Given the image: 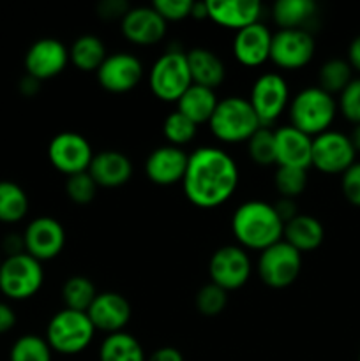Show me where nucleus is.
<instances>
[{
  "mask_svg": "<svg viewBox=\"0 0 360 361\" xmlns=\"http://www.w3.org/2000/svg\"><path fill=\"white\" fill-rule=\"evenodd\" d=\"M239 166L217 147H200L189 154L182 187L187 201L198 208H217L239 187Z\"/></svg>",
  "mask_w": 360,
  "mask_h": 361,
  "instance_id": "obj_1",
  "label": "nucleus"
},
{
  "mask_svg": "<svg viewBox=\"0 0 360 361\" xmlns=\"http://www.w3.org/2000/svg\"><path fill=\"white\" fill-rule=\"evenodd\" d=\"M282 229L284 222L279 219L274 204L260 200L242 203L232 217V231L240 247L258 252L281 242Z\"/></svg>",
  "mask_w": 360,
  "mask_h": 361,
  "instance_id": "obj_2",
  "label": "nucleus"
},
{
  "mask_svg": "<svg viewBox=\"0 0 360 361\" xmlns=\"http://www.w3.org/2000/svg\"><path fill=\"white\" fill-rule=\"evenodd\" d=\"M289 120L295 129L314 137L330 129L337 113L334 95L327 94L320 87L302 88L288 104Z\"/></svg>",
  "mask_w": 360,
  "mask_h": 361,
  "instance_id": "obj_3",
  "label": "nucleus"
},
{
  "mask_svg": "<svg viewBox=\"0 0 360 361\" xmlns=\"http://www.w3.org/2000/svg\"><path fill=\"white\" fill-rule=\"evenodd\" d=\"M212 134L222 143H247L249 137L263 127L251 106L249 99L232 95L217 102L214 115L208 120Z\"/></svg>",
  "mask_w": 360,
  "mask_h": 361,
  "instance_id": "obj_4",
  "label": "nucleus"
},
{
  "mask_svg": "<svg viewBox=\"0 0 360 361\" xmlns=\"http://www.w3.org/2000/svg\"><path fill=\"white\" fill-rule=\"evenodd\" d=\"M95 328L87 312L64 309L49 319L46 326V342L52 351L73 356L85 351L94 341Z\"/></svg>",
  "mask_w": 360,
  "mask_h": 361,
  "instance_id": "obj_5",
  "label": "nucleus"
},
{
  "mask_svg": "<svg viewBox=\"0 0 360 361\" xmlns=\"http://www.w3.org/2000/svg\"><path fill=\"white\" fill-rule=\"evenodd\" d=\"M148 85L159 101H179L184 92L193 85L186 53L182 49H166L152 66Z\"/></svg>",
  "mask_w": 360,
  "mask_h": 361,
  "instance_id": "obj_6",
  "label": "nucleus"
},
{
  "mask_svg": "<svg viewBox=\"0 0 360 361\" xmlns=\"http://www.w3.org/2000/svg\"><path fill=\"white\" fill-rule=\"evenodd\" d=\"M44 270L41 261L21 252L7 256L0 264V291L11 300H28L42 288Z\"/></svg>",
  "mask_w": 360,
  "mask_h": 361,
  "instance_id": "obj_7",
  "label": "nucleus"
},
{
  "mask_svg": "<svg viewBox=\"0 0 360 361\" xmlns=\"http://www.w3.org/2000/svg\"><path fill=\"white\" fill-rule=\"evenodd\" d=\"M261 282L272 289L292 286L302 270V254L284 240L261 250L256 264Z\"/></svg>",
  "mask_w": 360,
  "mask_h": 361,
  "instance_id": "obj_8",
  "label": "nucleus"
},
{
  "mask_svg": "<svg viewBox=\"0 0 360 361\" xmlns=\"http://www.w3.org/2000/svg\"><path fill=\"white\" fill-rule=\"evenodd\" d=\"M356 152L349 136L339 130H325L313 137L311 166L325 175H342L352 164H355Z\"/></svg>",
  "mask_w": 360,
  "mask_h": 361,
  "instance_id": "obj_9",
  "label": "nucleus"
},
{
  "mask_svg": "<svg viewBox=\"0 0 360 361\" xmlns=\"http://www.w3.org/2000/svg\"><path fill=\"white\" fill-rule=\"evenodd\" d=\"M253 263L247 250L240 245L219 247L208 261V275L212 284L221 289L235 291L244 288L251 277Z\"/></svg>",
  "mask_w": 360,
  "mask_h": 361,
  "instance_id": "obj_10",
  "label": "nucleus"
},
{
  "mask_svg": "<svg viewBox=\"0 0 360 361\" xmlns=\"http://www.w3.org/2000/svg\"><path fill=\"white\" fill-rule=\"evenodd\" d=\"M249 102L263 127H270L289 102V88L284 78L277 73H265L254 81Z\"/></svg>",
  "mask_w": 360,
  "mask_h": 361,
  "instance_id": "obj_11",
  "label": "nucleus"
},
{
  "mask_svg": "<svg viewBox=\"0 0 360 361\" xmlns=\"http://www.w3.org/2000/svg\"><path fill=\"white\" fill-rule=\"evenodd\" d=\"M92 157H94V152L87 137L73 130L59 133L52 137L48 145L49 162L56 171L66 176L88 171Z\"/></svg>",
  "mask_w": 360,
  "mask_h": 361,
  "instance_id": "obj_12",
  "label": "nucleus"
},
{
  "mask_svg": "<svg viewBox=\"0 0 360 361\" xmlns=\"http://www.w3.org/2000/svg\"><path fill=\"white\" fill-rule=\"evenodd\" d=\"M316 42L313 34L304 28L281 30L272 34L270 60L281 69H302L313 60Z\"/></svg>",
  "mask_w": 360,
  "mask_h": 361,
  "instance_id": "obj_13",
  "label": "nucleus"
},
{
  "mask_svg": "<svg viewBox=\"0 0 360 361\" xmlns=\"http://www.w3.org/2000/svg\"><path fill=\"white\" fill-rule=\"evenodd\" d=\"M97 81L106 92L126 94L136 88L143 78V63L136 55L126 51L112 53L97 69Z\"/></svg>",
  "mask_w": 360,
  "mask_h": 361,
  "instance_id": "obj_14",
  "label": "nucleus"
},
{
  "mask_svg": "<svg viewBox=\"0 0 360 361\" xmlns=\"http://www.w3.org/2000/svg\"><path fill=\"white\" fill-rule=\"evenodd\" d=\"M25 252L37 261H49L59 256L66 245V231L56 219L42 215L28 222L23 233Z\"/></svg>",
  "mask_w": 360,
  "mask_h": 361,
  "instance_id": "obj_15",
  "label": "nucleus"
},
{
  "mask_svg": "<svg viewBox=\"0 0 360 361\" xmlns=\"http://www.w3.org/2000/svg\"><path fill=\"white\" fill-rule=\"evenodd\" d=\"M69 63V49L59 39L42 37L25 53V69L35 80H49L66 69Z\"/></svg>",
  "mask_w": 360,
  "mask_h": 361,
  "instance_id": "obj_16",
  "label": "nucleus"
},
{
  "mask_svg": "<svg viewBox=\"0 0 360 361\" xmlns=\"http://www.w3.org/2000/svg\"><path fill=\"white\" fill-rule=\"evenodd\" d=\"M187 161H189V154H186L184 148L162 145L148 154L145 161V175L155 185H175L184 180Z\"/></svg>",
  "mask_w": 360,
  "mask_h": 361,
  "instance_id": "obj_17",
  "label": "nucleus"
},
{
  "mask_svg": "<svg viewBox=\"0 0 360 361\" xmlns=\"http://www.w3.org/2000/svg\"><path fill=\"white\" fill-rule=\"evenodd\" d=\"M87 316L94 324L95 331H106L108 335L119 334L124 331L131 321V305L120 293H97L92 305L88 307Z\"/></svg>",
  "mask_w": 360,
  "mask_h": 361,
  "instance_id": "obj_18",
  "label": "nucleus"
},
{
  "mask_svg": "<svg viewBox=\"0 0 360 361\" xmlns=\"http://www.w3.org/2000/svg\"><path fill=\"white\" fill-rule=\"evenodd\" d=\"M120 30L133 44L152 46L164 39L166 21L152 6L131 7L120 20Z\"/></svg>",
  "mask_w": 360,
  "mask_h": 361,
  "instance_id": "obj_19",
  "label": "nucleus"
},
{
  "mask_svg": "<svg viewBox=\"0 0 360 361\" xmlns=\"http://www.w3.org/2000/svg\"><path fill=\"white\" fill-rule=\"evenodd\" d=\"M274 140L277 168H311L313 137L293 126H282L274 130Z\"/></svg>",
  "mask_w": 360,
  "mask_h": 361,
  "instance_id": "obj_20",
  "label": "nucleus"
},
{
  "mask_svg": "<svg viewBox=\"0 0 360 361\" xmlns=\"http://www.w3.org/2000/svg\"><path fill=\"white\" fill-rule=\"evenodd\" d=\"M272 32L263 23H254L235 32L233 37V56L246 67H260L270 60Z\"/></svg>",
  "mask_w": 360,
  "mask_h": 361,
  "instance_id": "obj_21",
  "label": "nucleus"
},
{
  "mask_svg": "<svg viewBox=\"0 0 360 361\" xmlns=\"http://www.w3.org/2000/svg\"><path fill=\"white\" fill-rule=\"evenodd\" d=\"M208 18L221 27L239 32L260 21L261 4L258 0H205Z\"/></svg>",
  "mask_w": 360,
  "mask_h": 361,
  "instance_id": "obj_22",
  "label": "nucleus"
},
{
  "mask_svg": "<svg viewBox=\"0 0 360 361\" xmlns=\"http://www.w3.org/2000/svg\"><path fill=\"white\" fill-rule=\"evenodd\" d=\"M88 173L102 189H116L126 185L133 176V162L119 150H102L94 154Z\"/></svg>",
  "mask_w": 360,
  "mask_h": 361,
  "instance_id": "obj_23",
  "label": "nucleus"
},
{
  "mask_svg": "<svg viewBox=\"0 0 360 361\" xmlns=\"http://www.w3.org/2000/svg\"><path fill=\"white\" fill-rule=\"evenodd\" d=\"M191 80L194 85L215 90L226 78V66L219 55L207 48H193L186 53Z\"/></svg>",
  "mask_w": 360,
  "mask_h": 361,
  "instance_id": "obj_24",
  "label": "nucleus"
},
{
  "mask_svg": "<svg viewBox=\"0 0 360 361\" xmlns=\"http://www.w3.org/2000/svg\"><path fill=\"white\" fill-rule=\"evenodd\" d=\"M325 229L323 224L313 215L299 214L288 221L282 229V240L293 247V249L302 252L316 250L323 243Z\"/></svg>",
  "mask_w": 360,
  "mask_h": 361,
  "instance_id": "obj_25",
  "label": "nucleus"
},
{
  "mask_svg": "<svg viewBox=\"0 0 360 361\" xmlns=\"http://www.w3.org/2000/svg\"><path fill=\"white\" fill-rule=\"evenodd\" d=\"M217 102L215 90L193 83L176 101V111L193 120L196 126H201V123H208V120L212 118Z\"/></svg>",
  "mask_w": 360,
  "mask_h": 361,
  "instance_id": "obj_26",
  "label": "nucleus"
},
{
  "mask_svg": "<svg viewBox=\"0 0 360 361\" xmlns=\"http://www.w3.org/2000/svg\"><path fill=\"white\" fill-rule=\"evenodd\" d=\"M316 16V4L313 0H277L272 7V18L281 30L304 28Z\"/></svg>",
  "mask_w": 360,
  "mask_h": 361,
  "instance_id": "obj_27",
  "label": "nucleus"
},
{
  "mask_svg": "<svg viewBox=\"0 0 360 361\" xmlns=\"http://www.w3.org/2000/svg\"><path fill=\"white\" fill-rule=\"evenodd\" d=\"M108 56L104 44L97 35H80L69 48V62L83 73H97L101 63Z\"/></svg>",
  "mask_w": 360,
  "mask_h": 361,
  "instance_id": "obj_28",
  "label": "nucleus"
},
{
  "mask_svg": "<svg viewBox=\"0 0 360 361\" xmlns=\"http://www.w3.org/2000/svg\"><path fill=\"white\" fill-rule=\"evenodd\" d=\"M99 361H147V356L136 337L127 331H119L102 341Z\"/></svg>",
  "mask_w": 360,
  "mask_h": 361,
  "instance_id": "obj_29",
  "label": "nucleus"
},
{
  "mask_svg": "<svg viewBox=\"0 0 360 361\" xmlns=\"http://www.w3.org/2000/svg\"><path fill=\"white\" fill-rule=\"evenodd\" d=\"M27 212L28 196L23 187L11 180H0V221L18 222Z\"/></svg>",
  "mask_w": 360,
  "mask_h": 361,
  "instance_id": "obj_30",
  "label": "nucleus"
},
{
  "mask_svg": "<svg viewBox=\"0 0 360 361\" xmlns=\"http://www.w3.org/2000/svg\"><path fill=\"white\" fill-rule=\"evenodd\" d=\"M95 296H97V289H95L94 282L83 275H74V277L67 279L62 286V302L69 310L87 312Z\"/></svg>",
  "mask_w": 360,
  "mask_h": 361,
  "instance_id": "obj_31",
  "label": "nucleus"
},
{
  "mask_svg": "<svg viewBox=\"0 0 360 361\" xmlns=\"http://www.w3.org/2000/svg\"><path fill=\"white\" fill-rule=\"evenodd\" d=\"M353 80V69L348 60L330 59L318 71V87L327 94H341Z\"/></svg>",
  "mask_w": 360,
  "mask_h": 361,
  "instance_id": "obj_32",
  "label": "nucleus"
},
{
  "mask_svg": "<svg viewBox=\"0 0 360 361\" xmlns=\"http://www.w3.org/2000/svg\"><path fill=\"white\" fill-rule=\"evenodd\" d=\"M52 348L39 335H23L13 344L9 361H52Z\"/></svg>",
  "mask_w": 360,
  "mask_h": 361,
  "instance_id": "obj_33",
  "label": "nucleus"
},
{
  "mask_svg": "<svg viewBox=\"0 0 360 361\" xmlns=\"http://www.w3.org/2000/svg\"><path fill=\"white\" fill-rule=\"evenodd\" d=\"M198 126L180 111L169 113L162 122V134L168 140V145L182 148L196 137Z\"/></svg>",
  "mask_w": 360,
  "mask_h": 361,
  "instance_id": "obj_34",
  "label": "nucleus"
},
{
  "mask_svg": "<svg viewBox=\"0 0 360 361\" xmlns=\"http://www.w3.org/2000/svg\"><path fill=\"white\" fill-rule=\"evenodd\" d=\"M247 154L258 166L275 164V140L270 127H260L247 141Z\"/></svg>",
  "mask_w": 360,
  "mask_h": 361,
  "instance_id": "obj_35",
  "label": "nucleus"
},
{
  "mask_svg": "<svg viewBox=\"0 0 360 361\" xmlns=\"http://www.w3.org/2000/svg\"><path fill=\"white\" fill-rule=\"evenodd\" d=\"M194 303H196V309L201 316L215 317L228 305V293L219 288V286L208 282L196 293Z\"/></svg>",
  "mask_w": 360,
  "mask_h": 361,
  "instance_id": "obj_36",
  "label": "nucleus"
},
{
  "mask_svg": "<svg viewBox=\"0 0 360 361\" xmlns=\"http://www.w3.org/2000/svg\"><path fill=\"white\" fill-rule=\"evenodd\" d=\"M274 185L282 197L295 200L307 185V169L277 168L274 173Z\"/></svg>",
  "mask_w": 360,
  "mask_h": 361,
  "instance_id": "obj_37",
  "label": "nucleus"
},
{
  "mask_svg": "<svg viewBox=\"0 0 360 361\" xmlns=\"http://www.w3.org/2000/svg\"><path fill=\"white\" fill-rule=\"evenodd\" d=\"M97 183L90 176V173H76V175L67 176L66 180V194L73 203L76 204H88L94 201L97 194Z\"/></svg>",
  "mask_w": 360,
  "mask_h": 361,
  "instance_id": "obj_38",
  "label": "nucleus"
},
{
  "mask_svg": "<svg viewBox=\"0 0 360 361\" xmlns=\"http://www.w3.org/2000/svg\"><path fill=\"white\" fill-rule=\"evenodd\" d=\"M337 109L353 126L360 123V78H353L352 83L339 94Z\"/></svg>",
  "mask_w": 360,
  "mask_h": 361,
  "instance_id": "obj_39",
  "label": "nucleus"
},
{
  "mask_svg": "<svg viewBox=\"0 0 360 361\" xmlns=\"http://www.w3.org/2000/svg\"><path fill=\"white\" fill-rule=\"evenodd\" d=\"M193 4V0H155L152 2V7L168 23V21H182L189 18Z\"/></svg>",
  "mask_w": 360,
  "mask_h": 361,
  "instance_id": "obj_40",
  "label": "nucleus"
},
{
  "mask_svg": "<svg viewBox=\"0 0 360 361\" xmlns=\"http://www.w3.org/2000/svg\"><path fill=\"white\" fill-rule=\"evenodd\" d=\"M341 176L342 196L353 207H360V162L349 166Z\"/></svg>",
  "mask_w": 360,
  "mask_h": 361,
  "instance_id": "obj_41",
  "label": "nucleus"
},
{
  "mask_svg": "<svg viewBox=\"0 0 360 361\" xmlns=\"http://www.w3.org/2000/svg\"><path fill=\"white\" fill-rule=\"evenodd\" d=\"M129 9L131 7L124 0H104L97 6L99 16L104 18V20H116V18L122 20Z\"/></svg>",
  "mask_w": 360,
  "mask_h": 361,
  "instance_id": "obj_42",
  "label": "nucleus"
},
{
  "mask_svg": "<svg viewBox=\"0 0 360 361\" xmlns=\"http://www.w3.org/2000/svg\"><path fill=\"white\" fill-rule=\"evenodd\" d=\"M274 208H275V212H277L279 219H281L284 224L288 221H292L293 217H296V215H299V207H296L295 200H289V197H281L279 201H275Z\"/></svg>",
  "mask_w": 360,
  "mask_h": 361,
  "instance_id": "obj_43",
  "label": "nucleus"
},
{
  "mask_svg": "<svg viewBox=\"0 0 360 361\" xmlns=\"http://www.w3.org/2000/svg\"><path fill=\"white\" fill-rule=\"evenodd\" d=\"M147 361H186V360H184V355L176 348H172V345H162V348L155 349V351L148 356Z\"/></svg>",
  "mask_w": 360,
  "mask_h": 361,
  "instance_id": "obj_44",
  "label": "nucleus"
},
{
  "mask_svg": "<svg viewBox=\"0 0 360 361\" xmlns=\"http://www.w3.org/2000/svg\"><path fill=\"white\" fill-rule=\"evenodd\" d=\"M14 324H16V314H14L13 307L0 302V335L13 330Z\"/></svg>",
  "mask_w": 360,
  "mask_h": 361,
  "instance_id": "obj_45",
  "label": "nucleus"
},
{
  "mask_svg": "<svg viewBox=\"0 0 360 361\" xmlns=\"http://www.w3.org/2000/svg\"><path fill=\"white\" fill-rule=\"evenodd\" d=\"M4 250H6L7 256H16V254L25 252V243H23V235H7L4 240Z\"/></svg>",
  "mask_w": 360,
  "mask_h": 361,
  "instance_id": "obj_46",
  "label": "nucleus"
},
{
  "mask_svg": "<svg viewBox=\"0 0 360 361\" xmlns=\"http://www.w3.org/2000/svg\"><path fill=\"white\" fill-rule=\"evenodd\" d=\"M348 63L353 71L360 73V35H356L348 46Z\"/></svg>",
  "mask_w": 360,
  "mask_h": 361,
  "instance_id": "obj_47",
  "label": "nucleus"
},
{
  "mask_svg": "<svg viewBox=\"0 0 360 361\" xmlns=\"http://www.w3.org/2000/svg\"><path fill=\"white\" fill-rule=\"evenodd\" d=\"M39 88H41V81L35 80L34 76H30V74H27V76L21 78L20 81V92L23 95H27V97H32V95H35L39 92Z\"/></svg>",
  "mask_w": 360,
  "mask_h": 361,
  "instance_id": "obj_48",
  "label": "nucleus"
},
{
  "mask_svg": "<svg viewBox=\"0 0 360 361\" xmlns=\"http://www.w3.org/2000/svg\"><path fill=\"white\" fill-rule=\"evenodd\" d=\"M191 18L194 20H205L208 18V9H207V2H194L193 4V11H191Z\"/></svg>",
  "mask_w": 360,
  "mask_h": 361,
  "instance_id": "obj_49",
  "label": "nucleus"
},
{
  "mask_svg": "<svg viewBox=\"0 0 360 361\" xmlns=\"http://www.w3.org/2000/svg\"><path fill=\"white\" fill-rule=\"evenodd\" d=\"M349 141H352L355 152H360V123L353 126L352 134H349Z\"/></svg>",
  "mask_w": 360,
  "mask_h": 361,
  "instance_id": "obj_50",
  "label": "nucleus"
},
{
  "mask_svg": "<svg viewBox=\"0 0 360 361\" xmlns=\"http://www.w3.org/2000/svg\"><path fill=\"white\" fill-rule=\"evenodd\" d=\"M0 264H2V259H0Z\"/></svg>",
  "mask_w": 360,
  "mask_h": 361,
  "instance_id": "obj_51",
  "label": "nucleus"
},
{
  "mask_svg": "<svg viewBox=\"0 0 360 361\" xmlns=\"http://www.w3.org/2000/svg\"><path fill=\"white\" fill-rule=\"evenodd\" d=\"M359 361H360V356H359Z\"/></svg>",
  "mask_w": 360,
  "mask_h": 361,
  "instance_id": "obj_52",
  "label": "nucleus"
}]
</instances>
